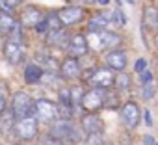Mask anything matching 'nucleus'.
<instances>
[{"instance_id":"obj_22","label":"nucleus","mask_w":158,"mask_h":145,"mask_svg":"<svg viewBox=\"0 0 158 145\" xmlns=\"http://www.w3.org/2000/svg\"><path fill=\"white\" fill-rule=\"evenodd\" d=\"M130 86H132L130 77L127 75L125 71H119L117 75H115V78H114V88H115V89H119V91H128V89H130Z\"/></svg>"},{"instance_id":"obj_30","label":"nucleus","mask_w":158,"mask_h":145,"mask_svg":"<svg viewBox=\"0 0 158 145\" xmlns=\"http://www.w3.org/2000/svg\"><path fill=\"white\" fill-rule=\"evenodd\" d=\"M145 69H147V60H145V58H138L136 63H134V71L139 75V72H143Z\"/></svg>"},{"instance_id":"obj_40","label":"nucleus","mask_w":158,"mask_h":145,"mask_svg":"<svg viewBox=\"0 0 158 145\" xmlns=\"http://www.w3.org/2000/svg\"><path fill=\"white\" fill-rule=\"evenodd\" d=\"M0 43H2V34H0Z\"/></svg>"},{"instance_id":"obj_29","label":"nucleus","mask_w":158,"mask_h":145,"mask_svg":"<svg viewBox=\"0 0 158 145\" xmlns=\"http://www.w3.org/2000/svg\"><path fill=\"white\" fill-rule=\"evenodd\" d=\"M34 30L37 32V34H47L48 32V23H47V15H45V19L43 21H39L35 26H34Z\"/></svg>"},{"instance_id":"obj_26","label":"nucleus","mask_w":158,"mask_h":145,"mask_svg":"<svg viewBox=\"0 0 158 145\" xmlns=\"http://www.w3.org/2000/svg\"><path fill=\"white\" fill-rule=\"evenodd\" d=\"M102 132H95V134H86V139L82 145H102Z\"/></svg>"},{"instance_id":"obj_36","label":"nucleus","mask_w":158,"mask_h":145,"mask_svg":"<svg viewBox=\"0 0 158 145\" xmlns=\"http://www.w3.org/2000/svg\"><path fill=\"white\" fill-rule=\"evenodd\" d=\"M99 4H101V6H106V4H108V0H99Z\"/></svg>"},{"instance_id":"obj_21","label":"nucleus","mask_w":158,"mask_h":145,"mask_svg":"<svg viewBox=\"0 0 158 145\" xmlns=\"http://www.w3.org/2000/svg\"><path fill=\"white\" fill-rule=\"evenodd\" d=\"M19 21L11 15V13H6V11H2L0 10V34H10L13 28H15V24H17Z\"/></svg>"},{"instance_id":"obj_17","label":"nucleus","mask_w":158,"mask_h":145,"mask_svg":"<svg viewBox=\"0 0 158 145\" xmlns=\"http://www.w3.org/2000/svg\"><path fill=\"white\" fill-rule=\"evenodd\" d=\"M35 63L41 65L45 72H56V71H60V63L54 58V54H48V52H43V50L35 52Z\"/></svg>"},{"instance_id":"obj_31","label":"nucleus","mask_w":158,"mask_h":145,"mask_svg":"<svg viewBox=\"0 0 158 145\" xmlns=\"http://www.w3.org/2000/svg\"><path fill=\"white\" fill-rule=\"evenodd\" d=\"M139 80H141V84H149V82H152V72H151L149 69H145L143 72H139Z\"/></svg>"},{"instance_id":"obj_4","label":"nucleus","mask_w":158,"mask_h":145,"mask_svg":"<svg viewBox=\"0 0 158 145\" xmlns=\"http://www.w3.org/2000/svg\"><path fill=\"white\" fill-rule=\"evenodd\" d=\"M11 112H13L15 119H21V117H24V115L34 114V101H32V95L26 93L24 89L15 91L13 97H11Z\"/></svg>"},{"instance_id":"obj_18","label":"nucleus","mask_w":158,"mask_h":145,"mask_svg":"<svg viewBox=\"0 0 158 145\" xmlns=\"http://www.w3.org/2000/svg\"><path fill=\"white\" fill-rule=\"evenodd\" d=\"M43 77H45V71H43L41 65H37V63H28V65L24 67V82H26L28 86H37V84L43 80Z\"/></svg>"},{"instance_id":"obj_16","label":"nucleus","mask_w":158,"mask_h":145,"mask_svg":"<svg viewBox=\"0 0 158 145\" xmlns=\"http://www.w3.org/2000/svg\"><path fill=\"white\" fill-rule=\"evenodd\" d=\"M102 119L95 114V112H88L80 117V128L86 134H95V132H102Z\"/></svg>"},{"instance_id":"obj_9","label":"nucleus","mask_w":158,"mask_h":145,"mask_svg":"<svg viewBox=\"0 0 158 145\" xmlns=\"http://www.w3.org/2000/svg\"><path fill=\"white\" fill-rule=\"evenodd\" d=\"M56 13H58L60 21H61V24H63L65 28L78 24V23L84 19V15H86L84 8H80V6H65V8L58 10Z\"/></svg>"},{"instance_id":"obj_12","label":"nucleus","mask_w":158,"mask_h":145,"mask_svg":"<svg viewBox=\"0 0 158 145\" xmlns=\"http://www.w3.org/2000/svg\"><path fill=\"white\" fill-rule=\"evenodd\" d=\"M45 45L50 47V48H67L69 45V34L65 30V26H60V28H52L47 32V37H45Z\"/></svg>"},{"instance_id":"obj_28","label":"nucleus","mask_w":158,"mask_h":145,"mask_svg":"<svg viewBox=\"0 0 158 145\" xmlns=\"http://www.w3.org/2000/svg\"><path fill=\"white\" fill-rule=\"evenodd\" d=\"M6 108H8V91L2 86V88H0V115L6 112Z\"/></svg>"},{"instance_id":"obj_14","label":"nucleus","mask_w":158,"mask_h":145,"mask_svg":"<svg viewBox=\"0 0 158 145\" xmlns=\"http://www.w3.org/2000/svg\"><path fill=\"white\" fill-rule=\"evenodd\" d=\"M104 61H106V67H110L115 72L125 71V67H127V52L121 50V48H112L104 56Z\"/></svg>"},{"instance_id":"obj_13","label":"nucleus","mask_w":158,"mask_h":145,"mask_svg":"<svg viewBox=\"0 0 158 145\" xmlns=\"http://www.w3.org/2000/svg\"><path fill=\"white\" fill-rule=\"evenodd\" d=\"M45 19V11L37 6H26L23 11H21V19L19 23L24 26V28H34L39 21Z\"/></svg>"},{"instance_id":"obj_8","label":"nucleus","mask_w":158,"mask_h":145,"mask_svg":"<svg viewBox=\"0 0 158 145\" xmlns=\"http://www.w3.org/2000/svg\"><path fill=\"white\" fill-rule=\"evenodd\" d=\"M60 77L63 78V80H67V82H71V80H76V78H80V75H82V65H80V61H78V58H74V56H67L61 63H60Z\"/></svg>"},{"instance_id":"obj_33","label":"nucleus","mask_w":158,"mask_h":145,"mask_svg":"<svg viewBox=\"0 0 158 145\" xmlns=\"http://www.w3.org/2000/svg\"><path fill=\"white\" fill-rule=\"evenodd\" d=\"M143 117H145L147 126H152V117H151V112H149V110H145V112H143Z\"/></svg>"},{"instance_id":"obj_2","label":"nucleus","mask_w":158,"mask_h":145,"mask_svg":"<svg viewBox=\"0 0 158 145\" xmlns=\"http://www.w3.org/2000/svg\"><path fill=\"white\" fill-rule=\"evenodd\" d=\"M106 95H108V89L93 86V88H89L88 91H84L82 101H80V106H82L86 112H99L101 108H104Z\"/></svg>"},{"instance_id":"obj_19","label":"nucleus","mask_w":158,"mask_h":145,"mask_svg":"<svg viewBox=\"0 0 158 145\" xmlns=\"http://www.w3.org/2000/svg\"><path fill=\"white\" fill-rule=\"evenodd\" d=\"M108 19H106V15L104 13H95V15H91L89 17V21H88V32H93V34H99V32H104L106 28H108Z\"/></svg>"},{"instance_id":"obj_11","label":"nucleus","mask_w":158,"mask_h":145,"mask_svg":"<svg viewBox=\"0 0 158 145\" xmlns=\"http://www.w3.org/2000/svg\"><path fill=\"white\" fill-rule=\"evenodd\" d=\"M4 58L11 63V65H19L24 60V45L13 39H6L4 43Z\"/></svg>"},{"instance_id":"obj_5","label":"nucleus","mask_w":158,"mask_h":145,"mask_svg":"<svg viewBox=\"0 0 158 145\" xmlns=\"http://www.w3.org/2000/svg\"><path fill=\"white\" fill-rule=\"evenodd\" d=\"M119 119L121 125L125 126V130H136L139 121H141V110L134 101H128L121 106L119 110Z\"/></svg>"},{"instance_id":"obj_35","label":"nucleus","mask_w":158,"mask_h":145,"mask_svg":"<svg viewBox=\"0 0 158 145\" xmlns=\"http://www.w3.org/2000/svg\"><path fill=\"white\" fill-rule=\"evenodd\" d=\"M84 2H86V4H97L99 0H84Z\"/></svg>"},{"instance_id":"obj_6","label":"nucleus","mask_w":158,"mask_h":145,"mask_svg":"<svg viewBox=\"0 0 158 145\" xmlns=\"http://www.w3.org/2000/svg\"><path fill=\"white\" fill-rule=\"evenodd\" d=\"M13 132L23 141L34 139L37 136V119H35V115L30 114V115H24V117L17 119L15 121V126H13Z\"/></svg>"},{"instance_id":"obj_34","label":"nucleus","mask_w":158,"mask_h":145,"mask_svg":"<svg viewBox=\"0 0 158 145\" xmlns=\"http://www.w3.org/2000/svg\"><path fill=\"white\" fill-rule=\"evenodd\" d=\"M143 141H145V145H154V138L152 136H143Z\"/></svg>"},{"instance_id":"obj_20","label":"nucleus","mask_w":158,"mask_h":145,"mask_svg":"<svg viewBox=\"0 0 158 145\" xmlns=\"http://www.w3.org/2000/svg\"><path fill=\"white\" fill-rule=\"evenodd\" d=\"M143 24H145V28L158 32V10L154 6H147L143 10Z\"/></svg>"},{"instance_id":"obj_7","label":"nucleus","mask_w":158,"mask_h":145,"mask_svg":"<svg viewBox=\"0 0 158 145\" xmlns=\"http://www.w3.org/2000/svg\"><path fill=\"white\" fill-rule=\"evenodd\" d=\"M114 71L110 67H97L91 71V75H89V84L91 86H97V88H104V89H110L114 88Z\"/></svg>"},{"instance_id":"obj_3","label":"nucleus","mask_w":158,"mask_h":145,"mask_svg":"<svg viewBox=\"0 0 158 145\" xmlns=\"http://www.w3.org/2000/svg\"><path fill=\"white\" fill-rule=\"evenodd\" d=\"M34 115L39 123H52L60 119V108L58 102L48 99H37L34 102Z\"/></svg>"},{"instance_id":"obj_24","label":"nucleus","mask_w":158,"mask_h":145,"mask_svg":"<svg viewBox=\"0 0 158 145\" xmlns=\"http://www.w3.org/2000/svg\"><path fill=\"white\" fill-rule=\"evenodd\" d=\"M15 121H17V119H15L13 112H11V110H10V112L6 110L2 115H0V132H4V134H6V132L13 130V126H15Z\"/></svg>"},{"instance_id":"obj_27","label":"nucleus","mask_w":158,"mask_h":145,"mask_svg":"<svg viewBox=\"0 0 158 145\" xmlns=\"http://www.w3.org/2000/svg\"><path fill=\"white\" fill-rule=\"evenodd\" d=\"M154 82H149V84H141V95L145 101H151L154 97Z\"/></svg>"},{"instance_id":"obj_42","label":"nucleus","mask_w":158,"mask_h":145,"mask_svg":"<svg viewBox=\"0 0 158 145\" xmlns=\"http://www.w3.org/2000/svg\"><path fill=\"white\" fill-rule=\"evenodd\" d=\"M15 145H21V143H15Z\"/></svg>"},{"instance_id":"obj_37","label":"nucleus","mask_w":158,"mask_h":145,"mask_svg":"<svg viewBox=\"0 0 158 145\" xmlns=\"http://www.w3.org/2000/svg\"><path fill=\"white\" fill-rule=\"evenodd\" d=\"M127 2H128V4H134V2H136V0H127Z\"/></svg>"},{"instance_id":"obj_25","label":"nucleus","mask_w":158,"mask_h":145,"mask_svg":"<svg viewBox=\"0 0 158 145\" xmlns=\"http://www.w3.org/2000/svg\"><path fill=\"white\" fill-rule=\"evenodd\" d=\"M24 0H0V10L6 13H13L15 8H19Z\"/></svg>"},{"instance_id":"obj_39","label":"nucleus","mask_w":158,"mask_h":145,"mask_svg":"<svg viewBox=\"0 0 158 145\" xmlns=\"http://www.w3.org/2000/svg\"><path fill=\"white\" fill-rule=\"evenodd\" d=\"M102 145H114V143H102Z\"/></svg>"},{"instance_id":"obj_10","label":"nucleus","mask_w":158,"mask_h":145,"mask_svg":"<svg viewBox=\"0 0 158 145\" xmlns=\"http://www.w3.org/2000/svg\"><path fill=\"white\" fill-rule=\"evenodd\" d=\"M67 52L74 58H80V56H86L89 52V41L86 37L84 32H76L69 37V45H67Z\"/></svg>"},{"instance_id":"obj_23","label":"nucleus","mask_w":158,"mask_h":145,"mask_svg":"<svg viewBox=\"0 0 158 145\" xmlns=\"http://www.w3.org/2000/svg\"><path fill=\"white\" fill-rule=\"evenodd\" d=\"M104 15H106L108 23H110V24H115L117 28H123V26L127 24L125 13H123V10H121V8H115V10H112L110 13H104Z\"/></svg>"},{"instance_id":"obj_32","label":"nucleus","mask_w":158,"mask_h":145,"mask_svg":"<svg viewBox=\"0 0 158 145\" xmlns=\"http://www.w3.org/2000/svg\"><path fill=\"white\" fill-rule=\"evenodd\" d=\"M37 145H61V141L56 139V138H52V136H47V138H43Z\"/></svg>"},{"instance_id":"obj_38","label":"nucleus","mask_w":158,"mask_h":145,"mask_svg":"<svg viewBox=\"0 0 158 145\" xmlns=\"http://www.w3.org/2000/svg\"><path fill=\"white\" fill-rule=\"evenodd\" d=\"M156 47H158V35H156Z\"/></svg>"},{"instance_id":"obj_41","label":"nucleus","mask_w":158,"mask_h":145,"mask_svg":"<svg viewBox=\"0 0 158 145\" xmlns=\"http://www.w3.org/2000/svg\"><path fill=\"white\" fill-rule=\"evenodd\" d=\"M154 145H158V143H156V141H154Z\"/></svg>"},{"instance_id":"obj_15","label":"nucleus","mask_w":158,"mask_h":145,"mask_svg":"<svg viewBox=\"0 0 158 145\" xmlns=\"http://www.w3.org/2000/svg\"><path fill=\"white\" fill-rule=\"evenodd\" d=\"M121 43H123V37H121L119 34H115V32L104 30V32H99V34H97V47H99L101 50L117 48Z\"/></svg>"},{"instance_id":"obj_1","label":"nucleus","mask_w":158,"mask_h":145,"mask_svg":"<svg viewBox=\"0 0 158 145\" xmlns=\"http://www.w3.org/2000/svg\"><path fill=\"white\" fill-rule=\"evenodd\" d=\"M48 136L60 139L61 143L69 141V145H74V143L80 141V132H78V128L73 125V121L71 119H61V117L56 119V121H52Z\"/></svg>"}]
</instances>
